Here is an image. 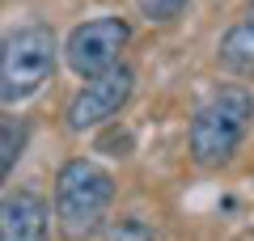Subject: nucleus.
<instances>
[{"label": "nucleus", "instance_id": "nucleus-2", "mask_svg": "<svg viewBox=\"0 0 254 241\" xmlns=\"http://www.w3.org/2000/svg\"><path fill=\"white\" fill-rule=\"evenodd\" d=\"M110 199H115V182L102 165L76 157L55 174V220H60L64 237H89L102 224Z\"/></svg>", "mask_w": 254, "mask_h": 241}, {"label": "nucleus", "instance_id": "nucleus-4", "mask_svg": "<svg viewBox=\"0 0 254 241\" xmlns=\"http://www.w3.org/2000/svg\"><path fill=\"white\" fill-rule=\"evenodd\" d=\"M131 43V26L123 17H93L85 26H76L64 43V60L76 76H102V72L119 68V55Z\"/></svg>", "mask_w": 254, "mask_h": 241}, {"label": "nucleus", "instance_id": "nucleus-5", "mask_svg": "<svg viewBox=\"0 0 254 241\" xmlns=\"http://www.w3.org/2000/svg\"><path fill=\"white\" fill-rule=\"evenodd\" d=\"M131 89H136V76H131V68H123V63L110 68V72H102V76H89L85 89L68 102V115H64L68 119V131H89V127L110 123V119L127 106Z\"/></svg>", "mask_w": 254, "mask_h": 241}, {"label": "nucleus", "instance_id": "nucleus-1", "mask_svg": "<svg viewBox=\"0 0 254 241\" xmlns=\"http://www.w3.org/2000/svg\"><path fill=\"white\" fill-rule=\"evenodd\" d=\"M250 119H254V98L242 85H229V89L212 93L190 119V161L203 165V170L229 165L246 127H250Z\"/></svg>", "mask_w": 254, "mask_h": 241}, {"label": "nucleus", "instance_id": "nucleus-8", "mask_svg": "<svg viewBox=\"0 0 254 241\" xmlns=\"http://www.w3.org/2000/svg\"><path fill=\"white\" fill-rule=\"evenodd\" d=\"M21 144H26V127L21 123H4V152H0V170L4 174H13V161L21 157Z\"/></svg>", "mask_w": 254, "mask_h": 241}, {"label": "nucleus", "instance_id": "nucleus-3", "mask_svg": "<svg viewBox=\"0 0 254 241\" xmlns=\"http://www.w3.org/2000/svg\"><path fill=\"white\" fill-rule=\"evenodd\" d=\"M55 34L51 26H21L4 38V51H0V98L4 106L13 102H26L30 93H38L47 76L55 72Z\"/></svg>", "mask_w": 254, "mask_h": 241}, {"label": "nucleus", "instance_id": "nucleus-10", "mask_svg": "<svg viewBox=\"0 0 254 241\" xmlns=\"http://www.w3.org/2000/svg\"><path fill=\"white\" fill-rule=\"evenodd\" d=\"M106 241H153V233L144 220H119L106 229Z\"/></svg>", "mask_w": 254, "mask_h": 241}, {"label": "nucleus", "instance_id": "nucleus-6", "mask_svg": "<svg viewBox=\"0 0 254 241\" xmlns=\"http://www.w3.org/2000/svg\"><path fill=\"white\" fill-rule=\"evenodd\" d=\"M47 203L34 190H17V195L4 199V212H0V241H47Z\"/></svg>", "mask_w": 254, "mask_h": 241}, {"label": "nucleus", "instance_id": "nucleus-7", "mask_svg": "<svg viewBox=\"0 0 254 241\" xmlns=\"http://www.w3.org/2000/svg\"><path fill=\"white\" fill-rule=\"evenodd\" d=\"M220 68H229L233 76H254V13L237 17L220 38Z\"/></svg>", "mask_w": 254, "mask_h": 241}, {"label": "nucleus", "instance_id": "nucleus-9", "mask_svg": "<svg viewBox=\"0 0 254 241\" xmlns=\"http://www.w3.org/2000/svg\"><path fill=\"white\" fill-rule=\"evenodd\" d=\"M187 4L190 0H140V13H144L148 21H174Z\"/></svg>", "mask_w": 254, "mask_h": 241}]
</instances>
